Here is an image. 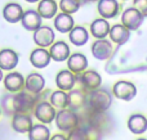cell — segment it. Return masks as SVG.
Returning <instances> with one entry per match:
<instances>
[{"instance_id": "cell-23", "label": "cell", "mask_w": 147, "mask_h": 140, "mask_svg": "<svg viewBox=\"0 0 147 140\" xmlns=\"http://www.w3.org/2000/svg\"><path fill=\"white\" fill-rule=\"evenodd\" d=\"M58 10V4L56 0H40L38 5V13L40 14L41 18L45 19H51V18H56Z\"/></svg>"}, {"instance_id": "cell-3", "label": "cell", "mask_w": 147, "mask_h": 140, "mask_svg": "<svg viewBox=\"0 0 147 140\" xmlns=\"http://www.w3.org/2000/svg\"><path fill=\"white\" fill-rule=\"evenodd\" d=\"M39 102H40L39 95L30 94L26 90L14 94V104L17 113H27V115H30L31 112H34V109H35V107L38 105Z\"/></svg>"}, {"instance_id": "cell-6", "label": "cell", "mask_w": 147, "mask_h": 140, "mask_svg": "<svg viewBox=\"0 0 147 140\" xmlns=\"http://www.w3.org/2000/svg\"><path fill=\"white\" fill-rule=\"evenodd\" d=\"M67 98H69L67 108L70 111H72V112L76 113L78 111L86 107L88 94L85 93L84 89H72L71 91L67 93Z\"/></svg>"}, {"instance_id": "cell-33", "label": "cell", "mask_w": 147, "mask_h": 140, "mask_svg": "<svg viewBox=\"0 0 147 140\" xmlns=\"http://www.w3.org/2000/svg\"><path fill=\"white\" fill-rule=\"evenodd\" d=\"M133 4H134V9H137L143 17L147 15V0H134Z\"/></svg>"}, {"instance_id": "cell-9", "label": "cell", "mask_w": 147, "mask_h": 140, "mask_svg": "<svg viewBox=\"0 0 147 140\" xmlns=\"http://www.w3.org/2000/svg\"><path fill=\"white\" fill-rule=\"evenodd\" d=\"M4 87L10 94H17L25 90V79L20 72H9L4 77Z\"/></svg>"}, {"instance_id": "cell-12", "label": "cell", "mask_w": 147, "mask_h": 140, "mask_svg": "<svg viewBox=\"0 0 147 140\" xmlns=\"http://www.w3.org/2000/svg\"><path fill=\"white\" fill-rule=\"evenodd\" d=\"M112 44L109 40L103 39V40H96L92 45V54L96 59L98 61H106L112 55Z\"/></svg>"}, {"instance_id": "cell-36", "label": "cell", "mask_w": 147, "mask_h": 140, "mask_svg": "<svg viewBox=\"0 0 147 140\" xmlns=\"http://www.w3.org/2000/svg\"><path fill=\"white\" fill-rule=\"evenodd\" d=\"M86 3H96V1H99V0H84Z\"/></svg>"}, {"instance_id": "cell-17", "label": "cell", "mask_w": 147, "mask_h": 140, "mask_svg": "<svg viewBox=\"0 0 147 140\" xmlns=\"http://www.w3.org/2000/svg\"><path fill=\"white\" fill-rule=\"evenodd\" d=\"M18 54L12 49L0 50V69L1 71H12L18 64Z\"/></svg>"}, {"instance_id": "cell-31", "label": "cell", "mask_w": 147, "mask_h": 140, "mask_svg": "<svg viewBox=\"0 0 147 140\" xmlns=\"http://www.w3.org/2000/svg\"><path fill=\"white\" fill-rule=\"evenodd\" d=\"M80 5H81V0H61L58 7L62 13L72 15L74 13H76L79 10Z\"/></svg>"}, {"instance_id": "cell-22", "label": "cell", "mask_w": 147, "mask_h": 140, "mask_svg": "<svg viewBox=\"0 0 147 140\" xmlns=\"http://www.w3.org/2000/svg\"><path fill=\"white\" fill-rule=\"evenodd\" d=\"M110 30H111L110 23L103 18H97L90 25V33L97 40H103L107 35H110Z\"/></svg>"}, {"instance_id": "cell-29", "label": "cell", "mask_w": 147, "mask_h": 140, "mask_svg": "<svg viewBox=\"0 0 147 140\" xmlns=\"http://www.w3.org/2000/svg\"><path fill=\"white\" fill-rule=\"evenodd\" d=\"M28 140H51V131L43 123L34 125L28 133Z\"/></svg>"}, {"instance_id": "cell-10", "label": "cell", "mask_w": 147, "mask_h": 140, "mask_svg": "<svg viewBox=\"0 0 147 140\" xmlns=\"http://www.w3.org/2000/svg\"><path fill=\"white\" fill-rule=\"evenodd\" d=\"M45 87V79L38 72H32L25 79V90L30 94L39 95L44 91Z\"/></svg>"}, {"instance_id": "cell-30", "label": "cell", "mask_w": 147, "mask_h": 140, "mask_svg": "<svg viewBox=\"0 0 147 140\" xmlns=\"http://www.w3.org/2000/svg\"><path fill=\"white\" fill-rule=\"evenodd\" d=\"M0 109L4 112L5 116H14L17 113L14 104V94H5L0 100Z\"/></svg>"}, {"instance_id": "cell-34", "label": "cell", "mask_w": 147, "mask_h": 140, "mask_svg": "<svg viewBox=\"0 0 147 140\" xmlns=\"http://www.w3.org/2000/svg\"><path fill=\"white\" fill-rule=\"evenodd\" d=\"M51 140H67V136L62 135V134H56L51 138Z\"/></svg>"}, {"instance_id": "cell-35", "label": "cell", "mask_w": 147, "mask_h": 140, "mask_svg": "<svg viewBox=\"0 0 147 140\" xmlns=\"http://www.w3.org/2000/svg\"><path fill=\"white\" fill-rule=\"evenodd\" d=\"M3 80H4V75H3V71L0 69V82H1Z\"/></svg>"}, {"instance_id": "cell-7", "label": "cell", "mask_w": 147, "mask_h": 140, "mask_svg": "<svg viewBox=\"0 0 147 140\" xmlns=\"http://www.w3.org/2000/svg\"><path fill=\"white\" fill-rule=\"evenodd\" d=\"M34 43L39 48H51L54 44V31L49 26H41L34 32Z\"/></svg>"}, {"instance_id": "cell-28", "label": "cell", "mask_w": 147, "mask_h": 140, "mask_svg": "<svg viewBox=\"0 0 147 140\" xmlns=\"http://www.w3.org/2000/svg\"><path fill=\"white\" fill-rule=\"evenodd\" d=\"M49 103L53 105L54 108L61 109H66L67 103H69V98H67V93L62 91V90H56L52 91V94L49 95Z\"/></svg>"}, {"instance_id": "cell-15", "label": "cell", "mask_w": 147, "mask_h": 140, "mask_svg": "<svg viewBox=\"0 0 147 140\" xmlns=\"http://www.w3.org/2000/svg\"><path fill=\"white\" fill-rule=\"evenodd\" d=\"M23 28H26L27 31H32L35 32L38 28H40L43 26V18L40 17V14L38 13V10L35 9H27L23 13V17L21 19Z\"/></svg>"}, {"instance_id": "cell-5", "label": "cell", "mask_w": 147, "mask_h": 140, "mask_svg": "<svg viewBox=\"0 0 147 140\" xmlns=\"http://www.w3.org/2000/svg\"><path fill=\"white\" fill-rule=\"evenodd\" d=\"M34 116L40 121L43 125H49L56 120V108L51 104L49 102H39L38 105L34 109Z\"/></svg>"}, {"instance_id": "cell-11", "label": "cell", "mask_w": 147, "mask_h": 140, "mask_svg": "<svg viewBox=\"0 0 147 140\" xmlns=\"http://www.w3.org/2000/svg\"><path fill=\"white\" fill-rule=\"evenodd\" d=\"M121 22L123 26L127 27L129 31L137 30L143 22V15L134 8H128L121 15Z\"/></svg>"}, {"instance_id": "cell-37", "label": "cell", "mask_w": 147, "mask_h": 140, "mask_svg": "<svg viewBox=\"0 0 147 140\" xmlns=\"http://www.w3.org/2000/svg\"><path fill=\"white\" fill-rule=\"evenodd\" d=\"M27 3H38V1H40V0H26Z\"/></svg>"}, {"instance_id": "cell-25", "label": "cell", "mask_w": 147, "mask_h": 140, "mask_svg": "<svg viewBox=\"0 0 147 140\" xmlns=\"http://www.w3.org/2000/svg\"><path fill=\"white\" fill-rule=\"evenodd\" d=\"M130 37V31L123 25H115L110 30V39L117 45L125 44Z\"/></svg>"}, {"instance_id": "cell-2", "label": "cell", "mask_w": 147, "mask_h": 140, "mask_svg": "<svg viewBox=\"0 0 147 140\" xmlns=\"http://www.w3.org/2000/svg\"><path fill=\"white\" fill-rule=\"evenodd\" d=\"M56 126L58 130L63 131V133H71L76 127L80 126V118L75 112L70 111L69 108L66 109H61L57 112L56 116Z\"/></svg>"}, {"instance_id": "cell-14", "label": "cell", "mask_w": 147, "mask_h": 140, "mask_svg": "<svg viewBox=\"0 0 147 140\" xmlns=\"http://www.w3.org/2000/svg\"><path fill=\"white\" fill-rule=\"evenodd\" d=\"M76 81H78L76 75L69 69H61L56 76V85L58 90H62V91H71Z\"/></svg>"}, {"instance_id": "cell-24", "label": "cell", "mask_w": 147, "mask_h": 140, "mask_svg": "<svg viewBox=\"0 0 147 140\" xmlns=\"http://www.w3.org/2000/svg\"><path fill=\"white\" fill-rule=\"evenodd\" d=\"M75 27L72 15L65 14V13H58L54 18V28L61 33H70L71 30Z\"/></svg>"}, {"instance_id": "cell-18", "label": "cell", "mask_w": 147, "mask_h": 140, "mask_svg": "<svg viewBox=\"0 0 147 140\" xmlns=\"http://www.w3.org/2000/svg\"><path fill=\"white\" fill-rule=\"evenodd\" d=\"M23 9L18 3H8L3 9V17L9 23H17L21 22L23 17Z\"/></svg>"}, {"instance_id": "cell-4", "label": "cell", "mask_w": 147, "mask_h": 140, "mask_svg": "<svg viewBox=\"0 0 147 140\" xmlns=\"http://www.w3.org/2000/svg\"><path fill=\"white\" fill-rule=\"evenodd\" d=\"M78 81L81 84L84 90H88L89 93L94 91V90L99 89L102 85V77L98 72L93 71V69H88V71L83 72L81 75L76 76Z\"/></svg>"}, {"instance_id": "cell-8", "label": "cell", "mask_w": 147, "mask_h": 140, "mask_svg": "<svg viewBox=\"0 0 147 140\" xmlns=\"http://www.w3.org/2000/svg\"><path fill=\"white\" fill-rule=\"evenodd\" d=\"M114 95L117 99L125 100V102H129L137 94V89L136 86L129 81H117L114 85V89H112Z\"/></svg>"}, {"instance_id": "cell-32", "label": "cell", "mask_w": 147, "mask_h": 140, "mask_svg": "<svg viewBox=\"0 0 147 140\" xmlns=\"http://www.w3.org/2000/svg\"><path fill=\"white\" fill-rule=\"evenodd\" d=\"M67 140H89L88 135H86L85 127H84L83 125H80L79 127H76L75 130H72L71 133H69Z\"/></svg>"}, {"instance_id": "cell-20", "label": "cell", "mask_w": 147, "mask_h": 140, "mask_svg": "<svg viewBox=\"0 0 147 140\" xmlns=\"http://www.w3.org/2000/svg\"><path fill=\"white\" fill-rule=\"evenodd\" d=\"M30 62L35 68H45L51 62V54H49V50L43 48H38L35 50L31 51L30 54Z\"/></svg>"}, {"instance_id": "cell-21", "label": "cell", "mask_w": 147, "mask_h": 140, "mask_svg": "<svg viewBox=\"0 0 147 140\" xmlns=\"http://www.w3.org/2000/svg\"><path fill=\"white\" fill-rule=\"evenodd\" d=\"M117 12H119L117 0H99L98 1V13L103 19L116 17Z\"/></svg>"}, {"instance_id": "cell-16", "label": "cell", "mask_w": 147, "mask_h": 140, "mask_svg": "<svg viewBox=\"0 0 147 140\" xmlns=\"http://www.w3.org/2000/svg\"><path fill=\"white\" fill-rule=\"evenodd\" d=\"M67 67H69V71H71L72 73H75L78 76V75H81L83 72L86 71L88 59L81 53H74L67 59Z\"/></svg>"}, {"instance_id": "cell-1", "label": "cell", "mask_w": 147, "mask_h": 140, "mask_svg": "<svg viewBox=\"0 0 147 140\" xmlns=\"http://www.w3.org/2000/svg\"><path fill=\"white\" fill-rule=\"evenodd\" d=\"M112 103V97L107 90L97 89L88 94L86 108L90 112H106Z\"/></svg>"}, {"instance_id": "cell-27", "label": "cell", "mask_w": 147, "mask_h": 140, "mask_svg": "<svg viewBox=\"0 0 147 140\" xmlns=\"http://www.w3.org/2000/svg\"><path fill=\"white\" fill-rule=\"evenodd\" d=\"M69 39L75 46H83L89 40V32L83 26H75L69 33Z\"/></svg>"}, {"instance_id": "cell-39", "label": "cell", "mask_w": 147, "mask_h": 140, "mask_svg": "<svg viewBox=\"0 0 147 140\" xmlns=\"http://www.w3.org/2000/svg\"><path fill=\"white\" fill-rule=\"evenodd\" d=\"M0 117H1V109H0Z\"/></svg>"}, {"instance_id": "cell-13", "label": "cell", "mask_w": 147, "mask_h": 140, "mask_svg": "<svg viewBox=\"0 0 147 140\" xmlns=\"http://www.w3.org/2000/svg\"><path fill=\"white\" fill-rule=\"evenodd\" d=\"M32 126V117L27 113H16L12 117V127L16 133L28 134Z\"/></svg>"}, {"instance_id": "cell-26", "label": "cell", "mask_w": 147, "mask_h": 140, "mask_svg": "<svg viewBox=\"0 0 147 140\" xmlns=\"http://www.w3.org/2000/svg\"><path fill=\"white\" fill-rule=\"evenodd\" d=\"M128 129L136 135L146 133L147 130V118L142 115H132L128 120Z\"/></svg>"}, {"instance_id": "cell-38", "label": "cell", "mask_w": 147, "mask_h": 140, "mask_svg": "<svg viewBox=\"0 0 147 140\" xmlns=\"http://www.w3.org/2000/svg\"><path fill=\"white\" fill-rule=\"evenodd\" d=\"M137 140H147V139H145V138H140V139H137Z\"/></svg>"}, {"instance_id": "cell-19", "label": "cell", "mask_w": 147, "mask_h": 140, "mask_svg": "<svg viewBox=\"0 0 147 140\" xmlns=\"http://www.w3.org/2000/svg\"><path fill=\"white\" fill-rule=\"evenodd\" d=\"M49 54H51V59L54 62H65L70 58V48L65 41H57L49 49Z\"/></svg>"}]
</instances>
